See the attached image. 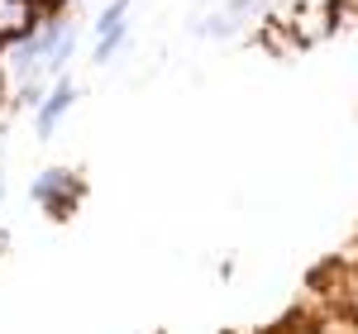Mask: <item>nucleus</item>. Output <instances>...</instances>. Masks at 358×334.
I'll return each mask as SVG.
<instances>
[{
    "label": "nucleus",
    "mask_w": 358,
    "mask_h": 334,
    "mask_svg": "<svg viewBox=\"0 0 358 334\" xmlns=\"http://www.w3.org/2000/svg\"><path fill=\"white\" fill-rule=\"evenodd\" d=\"M82 191H86V182H82V172H72V167H48V172H38L34 187H29V196H34L53 220H67V215L82 205Z\"/></svg>",
    "instance_id": "nucleus-1"
},
{
    "label": "nucleus",
    "mask_w": 358,
    "mask_h": 334,
    "mask_svg": "<svg viewBox=\"0 0 358 334\" xmlns=\"http://www.w3.org/2000/svg\"><path fill=\"white\" fill-rule=\"evenodd\" d=\"M38 24H43V10L34 0H0V48L24 43Z\"/></svg>",
    "instance_id": "nucleus-2"
},
{
    "label": "nucleus",
    "mask_w": 358,
    "mask_h": 334,
    "mask_svg": "<svg viewBox=\"0 0 358 334\" xmlns=\"http://www.w3.org/2000/svg\"><path fill=\"white\" fill-rule=\"evenodd\" d=\"M72 106H77V86L67 82V77H62V82H53V91L38 101V115H34V129H38V139H48L57 124H62V115L72 110Z\"/></svg>",
    "instance_id": "nucleus-3"
},
{
    "label": "nucleus",
    "mask_w": 358,
    "mask_h": 334,
    "mask_svg": "<svg viewBox=\"0 0 358 334\" xmlns=\"http://www.w3.org/2000/svg\"><path fill=\"white\" fill-rule=\"evenodd\" d=\"M124 15H129V0H110V5L101 10V20H96V34H115V29H124Z\"/></svg>",
    "instance_id": "nucleus-4"
},
{
    "label": "nucleus",
    "mask_w": 358,
    "mask_h": 334,
    "mask_svg": "<svg viewBox=\"0 0 358 334\" xmlns=\"http://www.w3.org/2000/svg\"><path fill=\"white\" fill-rule=\"evenodd\" d=\"M124 38H129V24L115 29V34H101V38H96V53H91V57H96V62H110V57L124 48Z\"/></svg>",
    "instance_id": "nucleus-5"
},
{
    "label": "nucleus",
    "mask_w": 358,
    "mask_h": 334,
    "mask_svg": "<svg viewBox=\"0 0 358 334\" xmlns=\"http://www.w3.org/2000/svg\"><path fill=\"white\" fill-rule=\"evenodd\" d=\"M72 48H77V34L67 29V34H62V43H57L53 53H48V62H43V72H62V67H67V57H72Z\"/></svg>",
    "instance_id": "nucleus-6"
},
{
    "label": "nucleus",
    "mask_w": 358,
    "mask_h": 334,
    "mask_svg": "<svg viewBox=\"0 0 358 334\" xmlns=\"http://www.w3.org/2000/svg\"><path fill=\"white\" fill-rule=\"evenodd\" d=\"M344 315H349V325L358 330V273L349 277V286H344Z\"/></svg>",
    "instance_id": "nucleus-7"
},
{
    "label": "nucleus",
    "mask_w": 358,
    "mask_h": 334,
    "mask_svg": "<svg viewBox=\"0 0 358 334\" xmlns=\"http://www.w3.org/2000/svg\"><path fill=\"white\" fill-rule=\"evenodd\" d=\"M5 244H10V239H5V229H0V253H5Z\"/></svg>",
    "instance_id": "nucleus-8"
},
{
    "label": "nucleus",
    "mask_w": 358,
    "mask_h": 334,
    "mask_svg": "<svg viewBox=\"0 0 358 334\" xmlns=\"http://www.w3.org/2000/svg\"><path fill=\"white\" fill-rule=\"evenodd\" d=\"M0 196H5V187H0Z\"/></svg>",
    "instance_id": "nucleus-9"
}]
</instances>
